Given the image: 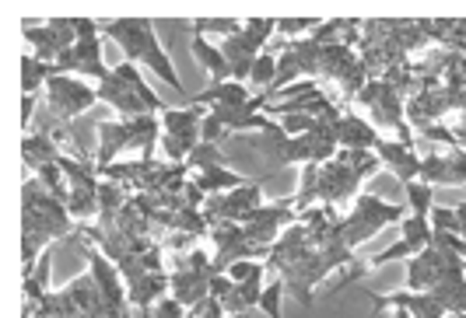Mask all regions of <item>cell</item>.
<instances>
[{
    "instance_id": "obj_1",
    "label": "cell",
    "mask_w": 466,
    "mask_h": 318,
    "mask_svg": "<svg viewBox=\"0 0 466 318\" xmlns=\"http://www.w3.org/2000/svg\"><path fill=\"white\" fill-rule=\"evenodd\" d=\"M403 221V210L393 207V203H382L379 196H358L354 199V210L336 221V231H333V242H344L347 249H358L362 242L375 238L386 224Z\"/></svg>"
},
{
    "instance_id": "obj_2",
    "label": "cell",
    "mask_w": 466,
    "mask_h": 318,
    "mask_svg": "<svg viewBox=\"0 0 466 318\" xmlns=\"http://www.w3.org/2000/svg\"><path fill=\"white\" fill-rule=\"evenodd\" d=\"M46 102H49V112L57 116V123H74L85 109H92L99 102V88H92L88 81H81L74 74H57L46 84Z\"/></svg>"
},
{
    "instance_id": "obj_3",
    "label": "cell",
    "mask_w": 466,
    "mask_h": 318,
    "mask_svg": "<svg viewBox=\"0 0 466 318\" xmlns=\"http://www.w3.org/2000/svg\"><path fill=\"white\" fill-rule=\"evenodd\" d=\"M358 186H362V179L344 164L340 158L327 161V164H319V203H340V199H358Z\"/></svg>"
},
{
    "instance_id": "obj_4",
    "label": "cell",
    "mask_w": 466,
    "mask_h": 318,
    "mask_svg": "<svg viewBox=\"0 0 466 318\" xmlns=\"http://www.w3.org/2000/svg\"><path fill=\"white\" fill-rule=\"evenodd\" d=\"M375 155H379V161L386 164V168H393V175H397L399 182L407 186V182H417L421 179V158L414 155V147L410 144H403V140H379L375 144Z\"/></svg>"
},
{
    "instance_id": "obj_5",
    "label": "cell",
    "mask_w": 466,
    "mask_h": 318,
    "mask_svg": "<svg viewBox=\"0 0 466 318\" xmlns=\"http://www.w3.org/2000/svg\"><path fill=\"white\" fill-rule=\"evenodd\" d=\"M137 64L151 66L162 81H166L172 92H179V95H186V88H183V77L175 74V66L168 60L166 46L158 42V32H155V22L148 25V32H144V46H140V57H137Z\"/></svg>"
},
{
    "instance_id": "obj_6",
    "label": "cell",
    "mask_w": 466,
    "mask_h": 318,
    "mask_svg": "<svg viewBox=\"0 0 466 318\" xmlns=\"http://www.w3.org/2000/svg\"><path fill=\"white\" fill-rule=\"evenodd\" d=\"M99 102H109L123 123L140 119V116H151V112H148V105L140 102V95H137L133 88H127V84H123L116 74H109V77H105V81L99 84Z\"/></svg>"
},
{
    "instance_id": "obj_7",
    "label": "cell",
    "mask_w": 466,
    "mask_h": 318,
    "mask_svg": "<svg viewBox=\"0 0 466 318\" xmlns=\"http://www.w3.org/2000/svg\"><path fill=\"white\" fill-rule=\"evenodd\" d=\"M382 133L365 116H340L336 119V147L340 151H375Z\"/></svg>"
},
{
    "instance_id": "obj_8",
    "label": "cell",
    "mask_w": 466,
    "mask_h": 318,
    "mask_svg": "<svg viewBox=\"0 0 466 318\" xmlns=\"http://www.w3.org/2000/svg\"><path fill=\"white\" fill-rule=\"evenodd\" d=\"M211 277L214 273H197V269H175L168 277V287H172V297L183 305V308H197L200 301L211 297Z\"/></svg>"
},
{
    "instance_id": "obj_9",
    "label": "cell",
    "mask_w": 466,
    "mask_h": 318,
    "mask_svg": "<svg viewBox=\"0 0 466 318\" xmlns=\"http://www.w3.org/2000/svg\"><path fill=\"white\" fill-rule=\"evenodd\" d=\"M203 116H207V109H200V105H190V109H166V112H162V129H166L168 137H179L183 144L197 147Z\"/></svg>"
},
{
    "instance_id": "obj_10",
    "label": "cell",
    "mask_w": 466,
    "mask_h": 318,
    "mask_svg": "<svg viewBox=\"0 0 466 318\" xmlns=\"http://www.w3.org/2000/svg\"><path fill=\"white\" fill-rule=\"evenodd\" d=\"M168 290H172V287H168L166 273H140L137 280L127 284V301H130L133 308L148 312V308H155L158 301H166Z\"/></svg>"
},
{
    "instance_id": "obj_11",
    "label": "cell",
    "mask_w": 466,
    "mask_h": 318,
    "mask_svg": "<svg viewBox=\"0 0 466 318\" xmlns=\"http://www.w3.org/2000/svg\"><path fill=\"white\" fill-rule=\"evenodd\" d=\"M123 147H133V129L130 123H123V119H112V123H99V172L102 168H109V164H116V155L123 151Z\"/></svg>"
},
{
    "instance_id": "obj_12",
    "label": "cell",
    "mask_w": 466,
    "mask_h": 318,
    "mask_svg": "<svg viewBox=\"0 0 466 318\" xmlns=\"http://www.w3.org/2000/svg\"><path fill=\"white\" fill-rule=\"evenodd\" d=\"M112 70L102 60V39H85L74 46V77L81 81H105Z\"/></svg>"
},
{
    "instance_id": "obj_13",
    "label": "cell",
    "mask_w": 466,
    "mask_h": 318,
    "mask_svg": "<svg viewBox=\"0 0 466 318\" xmlns=\"http://www.w3.org/2000/svg\"><path fill=\"white\" fill-rule=\"evenodd\" d=\"M249 88L238 84V81H221V84H211L207 92H200L190 105H211V109H238V105H249Z\"/></svg>"
},
{
    "instance_id": "obj_14",
    "label": "cell",
    "mask_w": 466,
    "mask_h": 318,
    "mask_svg": "<svg viewBox=\"0 0 466 318\" xmlns=\"http://www.w3.org/2000/svg\"><path fill=\"white\" fill-rule=\"evenodd\" d=\"M190 53L197 57V64L211 74V84H221V81H232V66L225 60V53H221V46H214V42H207L203 35H193V42H190Z\"/></svg>"
},
{
    "instance_id": "obj_15",
    "label": "cell",
    "mask_w": 466,
    "mask_h": 318,
    "mask_svg": "<svg viewBox=\"0 0 466 318\" xmlns=\"http://www.w3.org/2000/svg\"><path fill=\"white\" fill-rule=\"evenodd\" d=\"M22 158H25V164H29L32 172H39V168L60 161V144L53 140V133L35 129L32 137H25V144H22Z\"/></svg>"
},
{
    "instance_id": "obj_16",
    "label": "cell",
    "mask_w": 466,
    "mask_h": 318,
    "mask_svg": "<svg viewBox=\"0 0 466 318\" xmlns=\"http://www.w3.org/2000/svg\"><path fill=\"white\" fill-rule=\"evenodd\" d=\"M435 297L445 305V312H456L463 318L466 315V269H453L442 277V284L432 290Z\"/></svg>"
},
{
    "instance_id": "obj_17",
    "label": "cell",
    "mask_w": 466,
    "mask_h": 318,
    "mask_svg": "<svg viewBox=\"0 0 466 318\" xmlns=\"http://www.w3.org/2000/svg\"><path fill=\"white\" fill-rule=\"evenodd\" d=\"M260 297H264V277H253L246 284H235V290L225 297V312H232V315L253 312V308H260Z\"/></svg>"
},
{
    "instance_id": "obj_18",
    "label": "cell",
    "mask_w": 466,
    "mask_h": 318,
    "mask_svg": "<svg viewBox=\"0 0 466 318\" xmlns=\"http://www.w3.org/2000/svg\"><path fill=\"white\" fill-rule=\"evenodd\" d=\"M399 238L414 249V252H425V249H432L435 245V227H432V217H417V214H410V217H403L399 221Z\"/></svg>"
},
{
    "instance_id": "obj_19",
    "label": "cell",
    "mask_w": 466,
    "mask_h": 318,
    "mask_svg": "<svg viewBox=\"0 0 466 318\" xmlns=\"http://www.w3.org/2000/svg\"><path fill=\"white\" fill-rule=\"evenodd\" d=\"M57 77V64H42V60H35V57H25L22 60V88H25V95H39V92H46V84Z\"/></svg>"
},
{
    "instance_id": "obj_20",
    "label": "cell",
    "mask_w": 466,
    "mask_h": 318,
    "mask_svg": "<svg viewBox=\"0 0 466 318\" xmlns=\"http://www.w3.org/2000/svg\"><path fill=\"white\" fill-rule=\"evenodd\" d=\"M421 182L428 186H456V172H453V161L445 155H428L421 158Z\"/></svg>"
},
{
    "instance_id": "obj_21",
    "label": "cell",
    "mask_w": 466,
    "mask_h": 318,
    "mask_svg": "<svg viewBox=\"0 0 466 318\" xmlns=\"http://www.w3.org/2000/svg\"><path fill=\"white\" fill-rule=\"evenodd\" d=\"M127 203H130V199H127V186L102 179L99 182V214H102V221L109 224L116 214H123V207H127Z\"/></svg>"
},
{
    "instance_id": "obj_22",
    "label": "cell",
    "mask_w": 466,
    "mask_h": 318,
    "mask_svg": "<svg viewBox=\"0 0 466 318\" xmlns=\"http://www.w3.org/2000/svg\"><path fill=\"white\" fill-rule=\"evenodd\" d=\"M273 29H277V18H246L242 22V42L253 49V53H264V46L273 39Z\"/></svg>"
},
{
    "instance_id": "obj_23",
    "label": "cell",
    "mask_w": 466,
    "mask_h": 318,
    "mask_svg": "<svg viewBox=\"0 0 466 318\" xmlns=\"http://www.w3.org/2000/svg\"><path fill=\"white\" fill-rule=\"evenodd\" d=\"M67 214H70V221L95 217V214H99V190L70 186V196H67Z\"/></svg>"
},
{
    "instance_id": "obj_24",
    "label": "cell",
    "mask_w": 466,
    "mask_h": 318,
    "mask_svg": "<svg viewBox=\"0 0 466 318\" xmlns=\"http://www.w3.org/2000/svg\"><path fill=\"white\" fill-rule=\"evenodd\" d=\"M197 186L207 196H218V192H232L238 186H246V179L238 172H225V168H214V172H200L197 175Z\"/></svg>"
},
{
    "instance_id": "obj_25",
    "label": "cell",
    "mask_w": 466,
    "mask_h": 318,
    "mask_svg": "<svg viewBox=\"0 0 466 318\" xmlns=\"http://www.w3.org/2000/svg\"><path fill=\"white\" fill-rule=\"evenodd\" d=\"M403 192H407V207H410V214H417V217H432L435 210V190L428 186V182H407L403 186Z\"/></svg>"
},
{
    "instance_id": "obj_26",
    "label": "cell",
    "mask_w": 466,
    "mask_h": 318,
    "mask_svg": "<svg viewBox=\"0 0 466 318\" xmlns=\"http://www.w3.org/2000/svg\"><path fill=\"white\" fill-rule=\"evenodd\" d=\"M336 158L344 161L358 179H372L382 168V161H379L375 151H336Z\"/></svg>"
},
{
    "instance_id": "obj_27",
    "label": "cell",
    "mask_w": 466,
    "mask_h": 318,
    "mask_svg": "<svg viewBox=\"0 0 466 318\" xmlns=\"http://www.w3.org/2000/svg\"><path fill=\"white\" fill-rule=\"evenodd\" d=\"M186 164H190V168H197V172L225 168V151H221V144H197Z\"/></svg>"
},
{
    "instance_id": "obj_28",
    "label": "cell",
    "mask_w": 466,
    "mask_h": 318,
    "mask_svg": "<svg viewBox=\"0 0 466 318\" xmlns=\"http://www.w3.org/2000/svg\"><path fill=\"white\" fill-rule=\"evenodd\" d=\"M273 81H277V57L264 49V53L256 57V64H253L249 84H253V88H264V92H270V88H273Z\"/></svg>"
},
{
    "instance_id": "obj_29",
    "label": "cell",
    "mask_w": 466,
    "mask_h": 318,
    "mask_svg": "<svg viewBox=\"0 0 466 318\" xmlns=\"http://www.w3.org/2000/svg\"><path fill=\"white\" fill-rule=\"evenodd\" d=\"M407 315L410 318H445L449 312H445V305H442L432 290H428V294H414V301H410Z\"/></svg>"
},
{
    "instance_id": "obj_30",
    "label": "cell",
    "mask_w": 466,
    "mask_h": 318,
    "mask_svg": "<svg viewBox=\"0 0 466 318\" xmlns=\"http://www.w3.org/2000/svg\"><path fill=\"white\" fill-rule=\"evenodd\" d=\"M284 294H288L284 280H273V284H266L264 287V297H260V312H264L266 318H284V312H281V305H284Z\"/></svg>"
},
{
    "instance_id": "obj_31",
    "label": "cell",
    "mask_w": 466,
    "mask_h": 318,
    "mask_svg": "<svg viewBox=\"0 0 466 318\" xmlns=\"http://www.w3.org/2000/svg\"><path fill=\"white\" fill-rule=\"evenodd\" d=\"M414 255H417V252H414V249H410V245L399 238V242H393L390 249H382L379 255H372L365 266H368V269H379V266H390V262H399V259H414Z\"/></svg>"
},
{
    "instance_id": "obj_32",
    "label": "cell",
    "mask_w": 466,
    "mask_h": 318,
    "mask_svg": "<svg viewBox=\"0 0 466 318\" xmlns=\"http://www.w3.org/2000/svg\"><path fill=\"white\" fill-rule=\"evenodd\" d=\"M432 227L435 231H445V234H463V224H460V214L456 207H435L432 210Z\"/></svg>"
},
{
    "instance_id": "obj_33",
    "label": "cell",
    "mask_w": 466,
    "mask_h": 318,
    "mask_svg": "<svg viewBox=\"0 0 466 318\" xmlns=\"http://www.w3.org/2000/svg\"><path fill=\"white\" fill-rule=\"evenodd\" d=\"M264 262H253V259H238V262H232L225 273H229V280L232 284H246V280H253V277H264Z\"/></svg>"
},
{
    "instance_id": "obj_34",
    "label": "cell",
    "mask_w": 466,
    "mask_h": 318,
    "mask_svg": "<svg viewBox=\"0 0 466 318\" xmlns=\"http://www.w3.org/2000/svg\"><path fill=\"white\" fill-rule=\"evenodd\" d=\"M225 137H229L225 123L207 109V116H203V123H200V144H221Z\"/></svg>"
},
{
    "instance_id": "obj_35",
    "label": "cell",
    "mask_w": 466,
    "mask_h": 318,
    "mask_svg": "<svg viewBox=\"0 0 466 318\" xmlns=\"http://www.w3.org/2000/svg\"><path fill=\"white\" fill-rule=\"evenodd\" d=\"M319 25H323V22H312V18H281V22H277V32L291 39V35L309 32V29H319Z\"/></svg>"
},
{
    "instance_id": "obj_36",
    "label": "cell",
    "mask_w": 466,
    "mask_h": 318,
    "mask_svg": "<svg viewBox=\"0 0 466 318\" xmlns=\"http://www.w3.org/2000/svg\"><path fill=\"white\" fill-rule=\"evenodd\" d=\"M193 315L197 318H225V301H218V297H207V301H200L197 308H193Z\"/></svg>"
},
{
    "instance_id": "obj_37",
    "label": "cell",
    "mask_w": 466,
    "mask_h": 318,
    "mask_svg": "<svg viewBox=\"0 0 466 318\" xmlns=\"http://www.w3.org/2000/svg\"><path fill=\"white\" fill-rule=\"evenodd\" d=\"M235 290V284L229 280V273H214L211 277V297H218V301H225L229 294Z\"/></svg>"
},
{
    "instance_id": "obj_38",
    "label": "cell",
    "mask_w": 466,
    "mask_h": 318,
    "mask_svg": "<svg viewBox=\"0 0 466 318\" xmlns=\"http://www.w3.org/2000/svg\"><path fill=\"white\" fill-rule=\"evenodd\" d=\"M32 112H35V95H25V102H22V119H25V127L32 123Z\"/></svg>"
},
{
    "instance_id": "obj_39",
    "label": "cell",
    "mask_w": 466,
    "mask_h": 318,
    "mask_svg": "<svg viewBox=\"0 0 466 318\" xmlns=\"http://www.w3.org/2000/svg\"><path fill=\"white\" fill-rule=\"evenodd\" d=\"M453 133H456V140H460V147H463V151H466V123H463V127H456V129H453Z\"/></svg>"
},
{
    "instance_id": "obj_40",
    "label": "cell",
    "mask_w": 466,
    "mask_h": 318,
    "mask_svg": "<svg viewBox=\"0 0 466 318\" xmlns=\"http://www.w3.org/2000/svg\"><path fill=\"white\" fill-rule=\"evenodd\" d=\"M22 318H32V315H22Z\"/></svg>"
},
{
    "instance_id": "obj_41",
    "label": "cell",
    "mask_w": 466,
    "mask_h": 318,
    "mask_svg": "<svg viewBox=\"0 0 466 318\" xmlns=\"http://www.w3.org/2000/svg\"><path fill=\"white\" fill-rule=\"evenodd\" d=\"M463 318H466V315H463Z\"/></svg>"
}]
</instances>
